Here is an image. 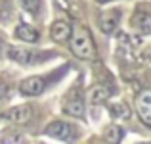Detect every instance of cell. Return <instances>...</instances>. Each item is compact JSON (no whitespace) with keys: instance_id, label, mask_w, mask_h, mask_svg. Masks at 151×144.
Returning <instances> with one entry per match:
<instances>
[{"instance_id":"6da1fadb","label":"cell","mask_w":151,"mask_h":144,"mask_svg":"<svg viewBox=\"0 0 151 144\" xmlns=\"http://www.w3.org/2000/svg\"><path fill=\"white\" fill-rule=\"evenodd\" d=\"M71 52L82 60L94 58V54H96L94 41L84 27H77L75 31H71Z\"/></svg>"},{"instance_id":"7a4b0ae2","label":"cell","mask_w":151,"mask_h":144,"mask_svg":"<svg viewBox=\"0 0 151 144\" xmlns=\"http://www.w3.org/2000/svg\"><path fill=\"white\" fill-rule=\"evenodd\" d=\"M136 111H138V115H140L142 123L151 127V92L149 90H142V92L138 94Z\"/></svg>"},{"instance_id":"3957f363","label":"cell","mask_w":151,"mask_h":144,"mask_svg":"<svg viewBox=\"0 0 151 144\" xmlns=\"http://www.w3.org/2000/svg\"><path fill=\"white\" fill-rule=\"evenodd\" d=\"M44 133L48 135V137L59 138V140H71V138H73V129H71V125L65 123V121H52L44 129Z\"/></svg>"},{"instance_id":"277c9868","label":"cell","mask_w":151,"mask_h":144,"mask_svg":"<svg viewBox=\"0 0 151 144\" xmlns=\"http://www.w3.org/2000/svg\"><path fill=\"white\" fill-rule=\"evenodd\" d=\"M19 90H21L25 96H37V94H40L42 90H44V79L37 77V75L27 77V79H23V81H21Z\"/></svg>"},{"instance_id":"5b68a950","label":"cell","mask_w":151,"mask_h":144,"mask_svg":"<svg viewBox=\"0 0 151 144\" xmlns=\"http://www.w3.org/2000/svg\"><path fill=\"white\" fill-rule=\"evenodd\" d=\"M6 117L10 119V121L17 123V125H25V123H29L31 117H33V108H31V106H17V108H12V110L6 113Z\"/></svg>"},{"instance_id":"8992f818","label":"cell","mask_w":151,"mask_h":144,"mask_svg":"<svg viewBox=\"0 0 151 144\" xmlns=\"http://www.w3.org/2000/svg\"><path fill=\"white\" fill-rule=\"evenodd\" d=\"M63 111L67 115H73V117H82L84 115V104H82V98L78 94H71L69 98L63 104Z\"/></svg>"},{"instance_id":"52a82bcc","label":"cell","mask_w":151,"mask_h":144,"mask_svg":"<svg viewBox=\"0 0 151 144\" xmlns=\"http://www.w3.org/2000/svg\"><path fill=\"white\" fill-rule=\"evenodd\" d=\"M71 25L65 21V19H58V21H54L52 23V27H50V35H52V39L54 41H58V42H63V41H67V39L71 37Z\"/></svg>"},{"instance_id":"ba28073f","label":"cell","mask_w":151,"mask_h":144,"mask_svg":"<svg viewBox=\"0 0 151 144\" xmlns=\"http://www.w3.org/2000/svg\"><path fill=\"white\" fill-rule=\"evenodd\" d=\"M8 58L14 60L15 63H21V65H27V63L33 62L35 54L33 50H29V48H19V46H12L10 50H8Z\"/></svg>"},{"instance_id":"9c48e42d","label":"cell","mask_w":151,"mask_h":144,"mask_svg":"<svg viewBox=\"0 0 151 144\" xmlns=\"http://www.w3.org/2000/svg\"><path fill=\"white\" fill-rule=\"evenodd\" d=\"M119 17H121V12L119 10H109V12H105V14H101L100 29L103 33H113L115 27H117V23H119Z\"/></svg>"},{"instance_id":"30bf717a","label":"cell","mask_w":151,"mask_h":144,"mask_svg":"<svg viewBox=\"0 0 151 144\" xmlns=\"http://www.w3.org/2000/svg\"><path fill=\"white\" fill-rule=\"evenodd\" d=\"M15 37L21 39V41L25 42H37L38 41V33L35 27L27 25V23H21V25H17V29H15Z\"/></svg>"},{"instance_id":"8fae6325","label":"cell","mask_w":151,"mask_h":144,"mask_svg":"<svg viewBox=\"0 0 151 144\" xmlns=\"http://www.w3.org/2000/svg\"><path fill=\"white\" fill-rule=\"evenodd\" d=\"M134 25L140 29V33L149 35L151 33V17H149L147 12H138V14H136V19H134Z\"/></svg>"},{"instance_id":"7c38bea8","label":"cell","mask_w":151,"mask_h":144,"mask_svg":"<svg viewBox=\"0 0 151 144\" xmlns=\"http://www.w3.org/2000/svg\"><path fill=\"white\" fill-rule=\"evenodd\" d=\"M107 98H109V90L105 87H101V85L92 87V90H90V102L92 104H103Z\"/></svg>"},{"instance_id":"4fadbf2b","label":"cell","mask_w":151,"mask_h":144,"mask_svg":"<svg viewBox=\"0 0 151 144\" xmlns=\"http://www.w3.org/2000/svg\"><path fill=\"white\" fill-rule=\"evenodd\" d=\"M109 113L113 115V117H121V119H128L130 117V110H128V106L126 104H122V102H117V104H111L109 106Z\"/></svg>"},{"instance_id":"5bb4252c","label":"cell","mask_w":151,"mask_h":144,"mask_svg":"<svg viewBox=\"0 0 151 144\" xmlns=\"http://www.w3.org/2000/svg\"><path fill=\"white\" fill-rule=\"evenodd\" d=\"M122 138V131L119 125H109L105 129V140H109L111 144H119Z\"/></svg>"},{"instance_id":"9a60e30c","label":"cell","mask_w":151,"mask_h":144,"mask_svg":"<svg viewBox=\"0 0 151 144\" xmlns=\"http://www.w3.org/2000/svg\"><path fill=\"white\" fill-rule=\"evenodd\" d=\"M19 4H21L23 10H27L29 14H33V15L40 10V0H19Z\"/></svg>"},{"instance_id":"2e32d148","label":"cell","mask_w":151,"mask_h":144,"mask_svg":"<svg viewBox=\"0 0 151 144\" xmlns=\"http://www.w3.org/2000/svg\"><path fill=\"white\" fill-rule=\"evenodd\" d=\"M8 90H10V87H8V83L4 81V79H0V98H4V96L8 94Z\"/></svg>"},{"instance_id":"e0dca14e","label":"cell","mask_w":151,"mask_h":144,"mask_svg":"<svg viewBox=\"0 0 151 144\" xmlns=\"http://www.w3.org/2000/svg\"><path fill=\"white\" fill-rule=\"evenodd\" d=\"M98 2H107V0H98Z\"/></svg>"},{"instance_id":"ac0fdd59","label":"cell","mask_w":151,"mask_h":144,"mask_svg":"<svg viewBox=\"0 0 151 144\" xmlns=\"http://www.w3.org/2000/svg\"><path fill=\"white\" fill-rule=\"evenodd\" d=\"M142 144H147V142H142Z\"/></svg>"}]
</instances>
